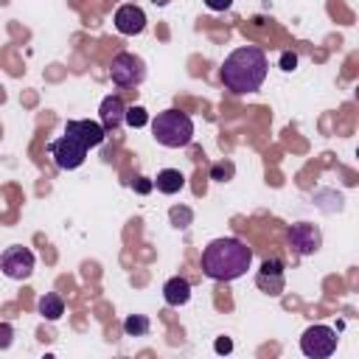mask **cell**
Listing matches in <instances>:
<instances>
[{"mask_svg": "<svg viewBox=\"0 0 359 359\" xmlns=\"http://www.w3.org/2000/svg\"><path fill=\"white\" fill-rule=\"evenodd\" d=\"M132 185H135V188H137V191H140V194H146V191H151V182H146V180H143V177H140V180H137V182H132Z\"/></svg>", "mask_w": 359, "mask_h": 359, "instance_id": "cell-23", "label": "cell"}, {"mask_svg": "<svg viewBox=\"0 0 359 359\" xmlns=\"http://www.w3.org/2000/svg\"><path fill=\"white\" fill-rule=\"evenodd\" d=\"M216 351L219 353H230L233 351V342L230 339H216Z\"/></svg>", "mask_w": 359, "mask_h": 359, "instance_id": "cell-22", "label": "cell"}, {"mask_svg": "<svg viewBox=\"0 0 359 359\" xmlns=\"http://www.w3.org/2000/svg\"><path fill=\"white\" fill-rule=\"evenodd\" d=\"M123 123H129V126H146L149 123V115H146V109L143 107H129L126 109V115H123Z\"/></svg>", "mask_w": 359, "mask_h": 359, "instance_id": "cell-18", "label": "cell"}, {"mask_svg": "<svg viewBox=\"0 0 359 359\" xmlns=\"http://www.w3.org/2000/svg\"><path fill=\"white\" fill-rule=\"evenodd\" d=\"M149 328H151V323H149L146 314H129V317L123 320L126 337H143V334H149Z\"/></svg>", "mask_w": 359, "mask_h": 359, "instance_id": "cell-16", "label": "cell"}, {"mask_svg": "<svg viewBox=\"0 0 359 359\" xmlns=\"http://www.w3.org/2000/svg\"><path fill=\"white\" fill-rule=\"evenodd\" d=\"M42 359H56V356H50V353H48V356H42Z\"/></svg>", "mask_w": 359, "mask_h": 359, "instance_id": "cell-24", "label": "cell"}, {"mask_svg": "<svg viewBox=\"0 0 359 359\" xmlns=\"http://www.w3.org/2000/svg\"><path fill=\"white\" fill-rule=\"evenodd\" d=\"M252 264V250L238 238H213L202 250V272L210 280H236Z\"/></svg>", "mask_w": 359, "mask_h": 359, "instance_id": "cell-2", "label": "cell"}, {"mask_svg": "<svg viewBox=\"0 0 359 359\" xmlns=\"http://www.w3.org/2000/svg\"><path fill=\"white\" fill-rule=\"evenodd\" d=\"M151 135L160 146L182 149L194 140V121L180 109H163L151 118Z\"/></svg>", "mask_w": 359, "mask_h": 359, "instance_id": "cell-3", "label": "cell"}, {"mask_svg": "<svg viewBox=\"0 0 359 359\" xmlns=\"http://www.w3.org/2000/svg\"><path fill=\"white\" fill-rule=\"evenodd\" d=\"M163 297L168 306H185L191 300V283L185 278H168L165 286H163Z\"/></svg>", "mask_w": 359, "mask_h": 359, "instance_id": "cell-13", "label": "cell"}, {"mask_svg": "<svg viewBox=\"0 0 359 359\" xmlns=\"http://www.w3.org/2000/svg\"><path fill=\"white\" fill-rule=\"evenodd\" d=\"M48 151H50L53 163H56L59 168H65V171L79 168V165L84 163V157H87V149H84L79 140H73L70 135H62V137L50 140V143H48Z\"/></svg>", "mask_w": 359, "mask_h": 359, "instance_id": "cell-7", "label": "cell"}, {"mask_svg": "<svg viewBox=\"0 0 359 359\" xmlns=\"http://www.w3.org/2000/svg\"><path fill=\"white\" fill-rule=\"evenodd\" d=\"M36 309H39V314L45 317V320H59L62 314H65V300L59 297V294H53V292H45L42 297H39V303H36Z\"/></svg>", "mask_w": 359, "mask_h": 359, "instance_id": "cell-15", "label": "cell"}, {"mask_svg": "<svg viewBox=\"0 0 359 359\" xmlns=\"http://www.w3.org/2000/svg\"><path fill=\"white\" fill-rule=\"evenodd\" d=\"M266 70H269L266 53L258 45H241L233 53H227V59L222 62L219 79L230 93L244 95V93L261 90V84L266 79Z\"/></svg>", "mask_w": 359, "mask_h": 359, "instance_id": "cell-1", "label": "cell"}, {"mask_svg": "<svg viewBox=\"0 0 359 359\" xmlns=\"http://www.w3.org/2000/svg\"><path fill=\"white\" fill-rule=\"evenodd\" d=\"M0 269L11 280H28L34 275V252L20 244L6 247V252L0 255Z\"/></svg>", "mask_w": 359, "mask_h": 359, "instance_id": "cell-6", "label": "cell"}, {"mask_svg": "<svg viewBox=\"0 0 359 359\" xmlns=\"http://www.w3.org/2000/svg\"><path fill=\"white\" fill-rule=\"evenodd\" d=\"M168 219H171V224H174V227L185 230V227L191 224L194 213H191V208H171V210H168Z\"/></svg>", "mask_w": 359, "mask_h": 359, "instance_id": "cell-17", "label": "cell"}, {"mask_svg": "<svg viewBox=\"0 0 359 359\" xmlns=\"http://www.w3.org/2000/svg\"><path fill=\"white\" fill-rule=\"evenodd\" d=\"M255 286L272 297H278L286 286V278H283V261L280 258H266L255 275Z\"/></svg>", "mask_w": 359, "mask_h": 359, "instance_id": "cell-9", "label": "cell"}, {"mask_svg": "<svg viewBox=\"0 0 359 359\" xmlns=\"http://www.w3.org/2000/svg\"><path fill=\"white\" fill-rule=\"evenodd\" d=\"M109 79L118 87H137L146 79V62L135 53H118L109 65Z\"/></svg>", "mask_w": 359, "mask_h": 359, "instance_id": "cell-5", "label": "cell"}, {"mask_svg": "<svg viewBox=\"0 0 359 359\" xmlns=\"http://www.w3.org/2000/svg\"><path fill=\"white\" fill-rule=\"evenodd\" d=\"M14 342V328L8 323H0V351H6Z\"/></svg>", "mask_w": 359, "mask_h": 359, "instance_id": "cell-19", "label": "cell"}, {"mask_svg": "<svg viewBox=\"0 0 359 359\" xmlns=\"http://www.w3.org/2000/svg\"><path fill=\"white\" fill-rule=\"evenodd\" d=\"M151 185H154L160 194H177V191L185 188V177H182V171H177V168H163V171H157V177H154Z\"/></svg>", "mask_w": 359, "mask_h": 359, "instance_id": "cell-14", "label": "cell"}, {"mask_svg": "<svg viewBox=\"0 0 359 359\" xmlns=\"http://www.w3.org/2000/svg\"><path fill=\"white\" fill-rule=\"evenodd\" d=\"M300 351L309 359H328L337 351V331L328 325H309L300 337Z\"/></svg>", "mask_w": 359, "mask_h": 359, "instance_id": "cell-4", "label": "cell"}, {"mask_svg": "<svg viewBox=\"0 0 359 359\" xmlns=\"http://www.w3.org/2000/svg\"><path fill=\"white\" fill-rule=\"evenodd\" d=\"M115 28H118L121 34H126V36L140 34V31L146 28V14H143V8H140V6H132V3L118 6V8H115Z\"/></svg>", "mask_w": 359, "mask_h": 359, "instance_id": "cell-11", "label": "cell"}, {"mask_svg": "<svg viewBox=\"0 0 359 359\" xmlns=\"http://www.w3.org/2000/svg\"><path fill=\"white\" fill-rule=\"evenodd\" d=\"M123 115H126V104L121 101V95H107L98 107V123L104 132H115L123 123Z\"/></svg>", "mask_w": 359, "mask_h": 359, "instance_id": "cell-12", "label": "cell"}, {"mask_svg": "<svg viewBox=\"0 0 359 359\" xmlns=\"http://www.w3.org/2000/svg\"><path fill=\"white\" fill-rule=\"evenodd\" d=\"M230 174H233V165H230V163L213 165V180H224V177H230Z\"/></svg>", "mask_w": 359, "mask_h": 359, "instance_id": "cell-21", "label": "cell"}, {"mask_svg": "<svg viewBox=\"0 0 359 359\" xmlns=\"http://www.w3.org/2000/svg\"><path fill=\"white\" fill-rule=\"evenodd\" d=\"M65 135H70L73 140H79L84 149H93V146H101L107 132L101 129L98 121H67L65 123Z\"/></svg>", "mask_w": 359, "mask_h": 359, "instance_id": "cell-10", "label": "cell"}, {"mask_svg": "<svg viewBox=\"0 0 359 359\" xmlns=\"http://www.w3.org/2000/svg\"><path fill=\"white\" fill-rule=\"evenodd\" d=\"M294 65H297V56L292 53V50H286V53H280V67L289 73V70H294Z\"/></svg>", "mask_w": 359, "mask_h": 359, "instance_id": "cell-20", "label": "cell"}, {"mask_svg": "<svg viewBox=\"0 0 359 359\" xmlns=\"http://www.w3.org/2000/svg\"><path fill=\"white\" fill-rule=\"evenodd\" d=\"M286 236H289V244H292L300 255H314V252L320 250V244H323V233H320V227L311 224V222H297V224H292Z\"/></svg>", "mask_w": 359, "mask_h": 359, "instance_id": "cell-8", "label": "cell"}]
</instances>
